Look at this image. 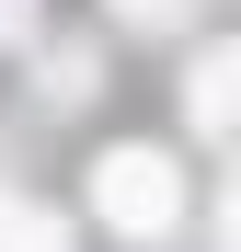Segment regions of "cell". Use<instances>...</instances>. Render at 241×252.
<instances>
[{
	"label": "cell",
	"instance_id": "cell-1",
	"mask_svg": "<svg viewBox=\"0 0 241 252\" xmlns=\"http://www.w3.org/2000/svg\"><path fill=\"white\" fill-rule=\"evenodd\" d=\"M92 206H103L127 241H161L172 206H184V172H172L161 149H103V160H92Z\"/></svg>",
	"mask_w": 241,
	"mask_h": 252
},
{
	"label": "cell",
	"instance_id": "cell-2",
	"mask_svg": "<svg viewBox=\"0 0 241 252\" xmlns=\"http://www.w3.org/2000/svg\"><path fill=\"white\" fill-rule=\"evenodd\" d=\"M0 252H69V229L46 218V206H23V195H0Z\"/></svg>",
	"mask_w": 241,
	"mask_h": 252
},
{
	"label": "cell",
	"instance_id": "cell-3",
	"mask_svg": "<svg viewBox=\"0 0 241 252\" xmlns=\"http://www.w3.org/2000/svg\"><path fill=\"white\" fill-rule=\"evenodd\" d=\"M195 126H207V138L230 126V58H218V46L195 58Z\"/></svg>",
	"mask_w": 241,
	"mask_h": 252
},
{
	"label": "cell",
	"instance_id": "cell-4",
	"mask_svg": "<svg viewBox=\"0 0 241 252\" xmlns=\"http://www.w3.org/2000/svg\"><path fill=\"white\" fill-rule=\"evenodd\" d=\"M12 23H23V0H0V34H12Z\"/></svg>",
	"mask_w": 241,
	"mask_h": 252
},
{
	"label": "cell",
	"instance_id": "cell-5",
	"mask_svg": "<svg viewBox=\"0 0 241 252\" xmlns=\"http://www.w3.org/2000/svg\"><path fill=\"white\" fill-rule=\"evenodd\" d=\"M115 12H161V0H115Z\"/></svg>",
	"mask_w": 241,
	"mask_h": 252
}]
</instances>
